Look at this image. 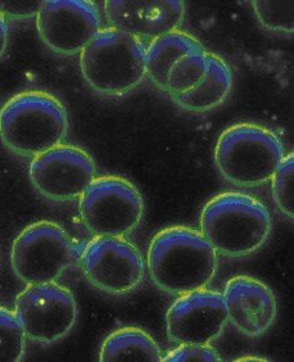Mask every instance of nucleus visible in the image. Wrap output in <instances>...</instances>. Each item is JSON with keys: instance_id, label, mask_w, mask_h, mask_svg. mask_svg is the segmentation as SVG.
Masks as SVG:
<instances>
[{"instance_id": "f257e3e1", "label": "nucleus", "mask_w": 294, "mask_h": 362, "mask_svg": "<svg viewBox=\"0 0 294 362\" xmlns=\"http://www.w3.org/2000/svg\"><path fill=\"white\" fill-rule=\"evenodd\" d=\"M148 270L154 284L171 294L207 288L218 272V252L201 231L172 226L149 244Z\"/></svg>"}, {"instance_id": "f03ea898", "label": "nucleus", "mask_w": 294, "mask_h": 362, "mask_svg": "<svg viewBox=\"0 0 294 362\" xmlns=\"http://www.w3.org/2000/svg\"><path fill=\"white\" fill-rule=\"evenodd\" d=\"M271 215L252 195L224 192L206 204L201 233L211 245L228 257L249 256L265 244L271 233Z\"/></svg>"}, {"instance_id": "7ed1b4c3", "label": "nucleus", "mask_w": 294, "mask_h": 362, "mask_svg": "<svg viewBox=\"0 0 294 362\" xmlns=\"http://www.w3.org/2000/svg\"><path fill=\"white\" fill-rule=\"evenodd\" d=\"M67 111L59 99L40 90L23 91L0 110V138L13 153L34 158L64 144Z\"/></svg>"}, {"instance_id": "20e7f679", "label": "nucleus", "mask_w": 294, "mask_h": 362, "mask_svg": "<svg viewBox=\"0 0 294 362\" xmlns=\"http://www.w3.org/2000/svg\"><path fill=\"white\" fill-rule=\"evenodd\" d=\"M146 48L135 36L117 28H102L80 53L83 76L100 94H127L147 75Z\"/></svg>"}, {"instance_id": "39448f33", "label": "nucleus", "mask_w": 294, "mask_h": 362, "mask_svg": "<svg viewBox=\"0 0 294 362\" xmlns=\"http://www.w3.org/2000/svg\"><path fill=\"white\" fill-rule=\"evenodd\" d=\"M284 157L281 138L270 129L256 124L228 127L215 148L218 171L239 188H256L266 184Z\"/></svg>"}, {"instance_id": "423d86ee", "label": "nucleus", "mask_w": 294, "mask_h": 362, "mask_svg": "<svg viewBox=\"0 0 294 362\" xmlns=\"http://www.w3.org/2000/svg\"><path fill=\"white\" fill-rule=\"evenodd\" d=\"M80 216L95 237H127L144 215V201L131 181L119 176L95 177L80 197Z\"/></svg>"}, {"instance_id": "0eeeda50", "label": "nucleus", "mask_w": 294, "mask_h": 362, "mask_svg": "<svg viewBox=\"0 0 294 362\" xmlns=\"http://www.w3.org/2000/svg\"><path fill=\"white\" fill-rule=\"evenodd\" d=\"M76 245L69 233L53 221L31 223L14 240L11 264L26 284L53 283L76 259Z\"/></svg>"}, {"instance_id": "6e6552de", "label": "nucleus", "mask_w": 294, "mask_h": 362, "mask_svg": "<svg viewBox=\"0 0 294 362\" xmlns=\"http://www.w3.org/2000/svg\"><path fill=\"white\" fill-rule=\"evenodd\" d=\"M14 314L28 339L49 344L75 327L76 300L70 289L57 281L28 284L16 298Z\"/></svg>"}, {"instance_id": "1a4fd4ad", "label": "nucleus", "mask_w": 294, "mask_h": 362, "mask_svg": "<svg viewBox=\"0 0 294 362\" xmlns=\"http://www.w3.org/2000/svg\"><path fill=\"white\" fill-rule=\"evenodd\" d=\"M85 278L110 294H125L144 278V258L139 248L125 237H94L80 256Z\"/></svg>"}, {"instance_id": "9d476101", "label": "nucleus", "mask_w": 294, "mask_h": 362, "mask_svg": "<svg viewBox=\"0 0 294 362\" xmlns=\"http://www.w3.org/2000/svg\"><path fill=\"white\" fill-rule=\"evenodd\" d=\"M36 25L44 44L64 56L81 53L102 30L98 7L89 0L42 1Z\"/></svg>"}, {"instance_id": "9b49d317", "label": "nucleus", "mask_w": 294, "mask_h": 362, "mask_svg": "<svg viewBox=\"0 0 294 362\" xmlns=\"http://www.w3.org/2000/svg\"><path fill=\"white\" fill-rule=\"evenodd\" d=\"M95 177L94 160L78 146L61 144L37 154L30 162L34 188L57 202L80 198Z\"/></svg>"}, {"instance_id": "f8f14e48", "label": "nucleus", "mask_w": 294, "mask_h": 362, "mask_svg": "<svg viewBox=\"0 0 294 362\" xmlns=\"http://www.w3.org/2000/svg\"><path fill=\"white\" fill-rule=\"evenodd\" d=\"M223 293L198 289L182 294L166 315L167 337L172 343L210 344L228 324Z\"/></svg>"}, {"instance_id": "ddd939ff", "label": "nucleus", "mask_w": 294, "mask_h": 362, "mask_svg": "<svg viewBox=\"0 0 294 362\" xmlns=\"http://www.w3.org/2000/svg\"><path fill=\"white\" fill-rule=\"evenodd\" d=\"M105 13L110 28L141 40H153L177 30L185 4L182 0H108Z\"/></svg>"}, {"instance_id": "4468645a", "label": "nucleus", "mask_w": 294, "mask_h": 362, "mask_svg": "<svg viewBox=\"0 0 294 362\" xmlns=\"http://www.w3.org/2000/svg\"><path fill=\"white\" fill-rule=\"evenodd\" d=\"M228 320L240 333L256 338L265 334L278 315V302L271 288L259 279L239 275L225 286Z\"/></svg>"}, {"instance_id": "2eb2a0df", "label": "nucleus", "mask_w": 294, "mask_h": 362, "mask_svg": "<svg viewBox=\"0 0 294 362\" xmlns=\"http://www.w3.org/2000/svg\"><path fill=\"white\" fill-rule=\"evenodd\" d=\"M206 49L196 36L175 30L155 37L146 48V70L158 89L167 90L168 72L182 57Z\"/></svg>"}, {"instance_id": "dca6fc26", "label": "nucleus", "mask_w": 294, "mask_h": 362, "mask_svg": "<svg viewBox=\"0 0 294 362\" xmlns=\"http://www.w3.org/2000/svg\"><path fill=\"white\" fill-rule=\"evenodd\" d=\"M208 64L202 80L192 90L172 98L182 110L189 112H206L224 103L233 88L230 66L221 57L213 53L207 54Z\"/></svg>"}, {"instance_id": "f3484780", "label": "nucleus", "mask_w": 294, "mask_h": 362, "mask_svg": "<svg viewBox=\"0 0 294 362\" xmlns=\"http://www.w3.org/2000/svg\"><path fill=\"white\" fill-rule=\"evenodd\" d=\"M161 349L146 330L127 327L105 338L99 360L102 362H162Z\"/></svg>"}, {"instance_id": "a211bd4d", "label": "nucleus", "mask_w": 294, "mask_h": 362, "mask_svg": "<svg viewBox=\"0 0 294 362\" xmlns=\"http://www.w3.org/2000/svg\"><path fill=\"white\" fill-rule=\"evenodd\" d=\"M207 54L204 50L180 58L168 72L166 93L174 98L196 86L207 71Z\"/></svg>"}, {"instance_id": "6ab92c4d", "label": "nucleus", "mask_w": 294, "mask_h": 362, "mask_svg": "<svg viewBox=\"0 0 294 362\" xmlns=\"http://www.w3.org/2000/svg\"><path fill=\"white\" fill-rule=\"evenodd\" d=\"M28 337L14 311L0 306V362L21 361Z\"/></svg>"}, {"instance_id": "aec40b11", "label": "nucleus", "mask_w": 294, "mask_h": 362, "mask_svg": "<svg viewBox=\"0 0 294 362\" xmlns=\"http://www.w3.org/2000/svg\"><path fill=\"white\" fill-rule=\"evenodd\" d=\"M252 4L256 17L264 28L275 33H293V0H257Z\"/></svg>"}, {"instance_id": "412c9836", "label": "nucleus", "mask_w": 294, "mask_h": 362, "mask_svg": "<svg viewBox=\"0 0 294 362\" xmlns=\"http://www.w3.org/2000/svg\"><path fill=\"white\" fill-rule=\"evenodd\" d=\"M273 197L281 212L289 217H294V154L286 156L271 177Z\"/></svg>"}, {"instance_id": "4be33fe9", "label": "nucleus", "mask_w": 294, "mask_h": 362, "mask_svg": "<svg viewBox=\"0 0 294 362\" xmlns=\"http://www.w3.org/2000/svg\"><path fill=\"white\" fill-rule=\"evenodd\" d=\"M216 349L210 344L198 343H182L179 347L170 351L162 357V362H221Z\"/></svg>"}, {"instance_id": "5701e85b", "label": "nucleus", "mask_w": 294, "mask_h": 362, "mask_svg": "<svg viewBox=\"0 0 294 362\" xmlns=\"http://www.w3.org/2000/svg\"><path fill=\"white\" fill-rule=\"evenodd\" d=\"M8 45V22L6 14L0 11V58L4 54Z\"/></svg>"}, {"instance_id": "b1692460", "label": "nucleus", "mask_w": 294, "mask_h": 362, "mask_svg": "<svg viewBox=\"0 0 294 362\" xmlns=\"http://www.w3.org/2000/svg\"><path fill=\"white\" fill-rule=\"evenodd\" d=\"M249 360H253V361H266L265 358H257V357H253V358L245 357V358H239L238 361H249Z\"/></svg>"}]
</instances>
